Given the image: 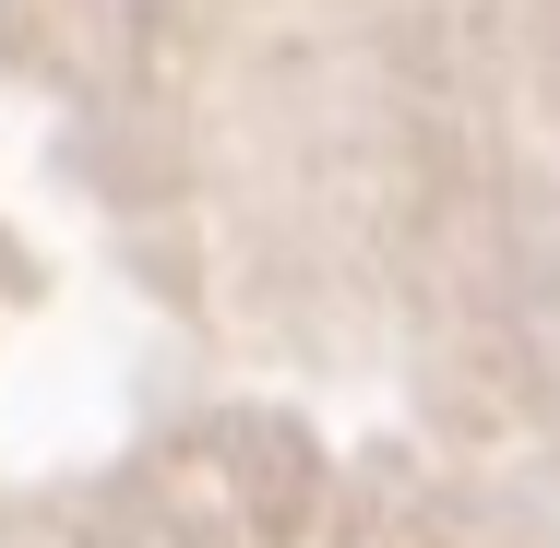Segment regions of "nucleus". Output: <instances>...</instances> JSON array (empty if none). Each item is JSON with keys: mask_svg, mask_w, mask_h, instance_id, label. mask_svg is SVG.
Returning a JSON list of instances; mask_svg holds the SVG:
<instances>
[]
</instances>
